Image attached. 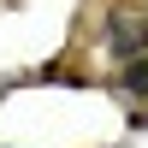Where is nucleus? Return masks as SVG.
Wrapping results in <instances>:
<instances>
[{
  "mask_svg": "<svg viewBox=\"0 0 148 148\" xmlns=\"http://www.w3.org/2000/svg\"><path fill=\"white\" fill-rule=\"evenodd\" d=\"M119 89H125V95H148V53L125 65V77H119Z\"/></svg>",
  "mask_w": 148,
  "mask_h": 148,
  "instance_id": "f03ea898",
  "label": "nucleus"
},
{
  "mask_svg": "<svg viewBox=\"0 0 148 148\" xmlns=\"http://www.w3.org/2000/svg\"><path fill=\"white\" fill-rule=\"evenodd\" d=\"M107 42H113V53H136V47H148V24H113Z\"/></svg>",
  "mask_w": 148,
  "mask_h": 148,
  "instance_id": "f257e3e1",
  "label": "nucleus"
}]
</instances>
